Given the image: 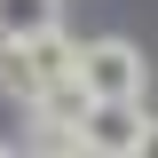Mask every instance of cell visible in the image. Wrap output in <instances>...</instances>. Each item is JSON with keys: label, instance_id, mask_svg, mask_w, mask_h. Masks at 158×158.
Listing matches in <instances>:
<instances>
[{"label": "cell", "instance_id": "cell-3", "mask_svg": "<svg viewBox=\"0 0 158 158\" xmlns=\"http://www.w3.org/2000/svg\"><path fill=\"white\" fill-rule=\"evenodd\" d=\"M16 56H24V71H32V87L48 95V87H63V79L79 71V40L71 32H40V40H24Z\"/></svg>", "mask_w": 158, "mask_h": 158}, {"label": "cell", "instance_id": "cell-2", "mask_svg": "<svg viewBox=\"0 0 158 158\" xmlns=\"http://www.w3.org/2000/svg\"><path fill=\"white\" fill-rule=\"evenodd\" d=\"M142 127H150L142 103H87V118L71 127V150L79 158H135Z\"/></svg>", "mask_w": 158, "mask_h": 158}, {"label": "cell", "instance_id": "cell-1", "mask_svg": "<svg viewBox=\"0 0 158 158\" xmlns=\"http://www.w3.org/2000/svg\"><path fill=\"white\" fill-rule=\"evenodd\" d=\"M71 79L87 103H142V48L135 40H87Z\"/></svg>", "mask_w": 158, "mask_h": 158}, {"label": "cell", "instance_id": "cell-6", "mask_svg": "<svg viewBox=\"0 0 158 158\" xmlns=\"http://www.w3.org/2000/svg\"><path fill=\"white\" fill-rule=\"evenodd\" d=\"M0 158H16V150H8V142H0Z\"/></svg>", "mask_w": 158, "mask_h": 158}, {"label": "cell", "instance_id": "cell-7", "mask_svg": "<svg viewBox=\"0 0 158 158\" xmlns=\"http://www.w3.org/2000/svg\"><path fill=\"white\" fill-rule=\"evenodd\" d=\"M0 48H8V40H0Z\"/></svg>", "mask_w": 158, "mask_h": 158}, {"label": "cell", "instance_id": "cell-4", "mask_svg": "<svg viewBox=\"0 0 158 158\" xmlns=\"http://www.w3.org/2000/svg\"><path fill=\"white\" fill-rule=\"evenodd\" d=\"M40 32H63L56 0H0V40H8V48H24V40H40Z\"/></svg>", "mask_w": 158, "mask_h": 158}, {"label": "cell", "instance_id": "cell-5", "mask_svg": "<svg viewBox=\"0 0 158 158\" xmlns=\"http://www.w3.org/2000/svg\"><path fill=\"white\" fill-rule=\"evenodd\" d=\"M135 158H158V118L142 127V142H135Z\"/></svg>", "mask_w": 158, "mask_h": 158}]
</instances>
